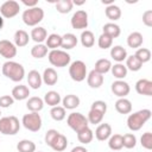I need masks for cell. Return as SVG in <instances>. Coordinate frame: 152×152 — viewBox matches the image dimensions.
Segmentation results:
<instances>
[{
	"label": "cell",
	"mask_w": 152,
	"mask_h": 152,
	"mask_svg": "<svg viewBox=\"0 0 152 152\" xmlns=\"http://www.w3.org/2000/svg\"><path fill=\"white\" fill-rule=\"evenodd\" d=\"M4 76L10 78L13 82H19L25 76V69L20 63H17L14 61H7L2 64L1 69Z\"/></svg>",
	"instance_id": "obj_1"
},
{
	"label": "cell",
	"mask_w": 152,
	"mask_h": 152,
	"mask_svg": "<svg viewBox=\"0 0 152 152\" xmlns=\"http://www.w3.org/2000/svg\"><path fill=\"white\" fill-rule=\"evenodd\" d=\"M151 118V110L150 109H141L133 114H129L127 118V126L131 131L135 132L139 131Z\"/></svg>",
	"instance_id": "obj_2"
},
{
	"label": "cell",
	"mask_w": 152,
	"mask_h": 152,
	"mask_svg": "<svg viewBox=\"0 0 152 152\" xmlns=\"http://www.w3.org/2000/svg\"><path fill=\"white\" fill-rule=\"evenodd\" d=\"M20 124L17 116H4L0 118V133L6 135H14L19 132Z\"/></svg>",
	"instance_id": "obj_3"
},
{
	"label": "cell",
	"mask_w": 152,
	"mask_h": 152,
	"mask_svg": "<svg viewBox=\"0 0 152 152\" xmlns=\"http://www.w3.org/2000/svg\"><path fill=\"white\" fill-rule=\"evenodd\" d=\"M23 21L27 25V26H36L37 24H39L43 18H44V11L36 6V7H32V8H27L23 12Z\"/></svg>",
	"instance_id": "obj_4"
},
{
	"label": "cell",
	"mask_w": 152,
	"mask_h": 152,
	"mask_svg": "<svg viewBox=\"0 0 152 152\" xmlns=\"http://www.w3.org/2000/svg\"><path fill=\"white\" fill-rule=\"evenodd\" d=\"M49 62L57 68H63L66 66L70 63V55L63 50H51L48 55Z\"/></svg>",
	"instance_id": "obj_5"
},
{
	"label": "cell",
	"mask_w": 152,
	"mask_h": 152,
	"mask_svg": "<svg viewBox=\"0 0 152 152\" xmlns=\"http://www.w3.org/2000/svg\"><path fill=\"white\" fill-rule=\"evenodd\" d=\"M21 124L26 129H28L31 132H38L42 128V118L38 113L31 112L23 116Z\"/></svg>",
	"instance_id": "obj_6"
},
{
	"label": "cell",
	"mask_w": 152,
	"mask_h": 152,
	"mask_svg": "<svg viewBox=\"0 0 152 152\" xmlns=\"http://www.w3.org/2000/svg\"><path fill=\"white\" fill-rule=\"evenodd\" d=\"M69 75L72 81L82 82L87 76V66L82 61H75L69 66Z\"/></svg>",
	"instance_id": "obj_7"
},
{
	"label": "cell",
	"mask_w": 152,
	"mask_h": 152,
	"mask_svg": "<svg viewBox=\"0 0 152 152\" xmlns=\"http://www.w3.org/2000/svg\"><path fill=\"white\" fill-rule=\"evenodd\" d=\"M66 124L76 133L80 132L81 129L88 127V125H89L88 119L82 113H71V114H69V116L66 119Z\"/></svg>",
	"instance_id": "obj_8"
},
{
	"label": "cell",
	"mask_w": 152,
	"mask_h": 152,
	"mask_svg": "<svg viewBox=\"0 0 152 152\" xmlns=\"http://www.w3.org/2000/svg\"><path fill=\"white\" fill-rule=\"evenodd\" d=\"M20 11V6L14 0H7L0 6V15L4 18H13L15 17Z\"/></svg>",
	"instance_id": "obj_9"
},
{
	"label": "cell",
	"mask_w": 152,
	"mask_h": 152,
	"mask_svg": "<svg viewBox=\"0 0 152 152\" xmlns=\"http://www.w3.org/2000/svg\"><path fill=\"white\" fill-rule=\"evenodd\" d=\"M71 26L75 30H84L88 26V14L83 10L76 11L71 17Z\"/></svg>",
	"instance_id": "obj_10"
},
{
	"label": "cell",
	"mask_w": 152,
	"mask_h": 152,
	"mask_svg": "<svg viewBox=\"0 0 152 152\" xmlns=\"http://www.w3.org/2000/svg\"><path fill=\"white\" fill-rule=\"evenodd\" d=\"M0 55L4 58L11 61L17 55V46L12 42H10L7 39H2V40H0Z\"/></svg>",
	"instance_id": "obj_11"
},
{
	"label": "cell",
	"mask_w": 152,
	"mask_h": 152,
	"mask_svg": "<svg viewBox=\"0 0 152 152\" xmlns=\"http://www.w3.org/2000/svg\"><path fill=\"white\" fill-rule=\"evenodd\" d=\"M129 84L122 80H116L112 83V91L114 95H116L118 97H125L129 94Z\"/></svg>",
	"instance_id": "obj_12"
},
{
	"label": "cell",
	"mask_w": 152,
	"mask_h": 152,
	"mask_svg": "<svg viewBox=\"0 0 152 152\" xmlns=\"http://www.w3.org/2000/svg\"><path fill=\"white\" fill-rule=\"evenodd\" d=\"M135 90L140 95L151 96L152 95V81L147 78H141L135 83Z\"/></svg>",
	"instance_id": "obj_13"
},
{
	"label": "cell",
	"mask_w": 152,
	"mask_h": 152,
	"mask_svg": "<svg viewBox=\"0 0 152 152\" xmlns=\"http://www.w3.org/2000/svg\"><path fill=\"white\" fill-rule=\"evenodd\" d=\"M87 83L90 88H94V89H97L102 86L103 83V75L96 72L94 69L88 74L87 76Z\"/></svg>",
	"instance_id": "obj_14"
},
{
	"label": "cell",
	"mask_w": 152,
	"mask_h": 152,
	"mask_svg": "<svg viewBox=\"0 0 152 152\" xmlns=\"http://www.w3.org/2000/svg\"><path fill=\"white\" fill-rule=\"evenodd\" d=\"M112 135V127L109 124H101L97 126L96 131H95V137L97 140L100 141H104L107 139H109V137Z\"/></svg>",
	"instance_id": "obj_15"
},
{
	"label": "cell",
	"mask_w": 152,
	"mask_h": 152,
	"mask_svg": "<svg viewBox=\"0 0 152 152\" xmlns=\"http://www.w3.org/2000/svg\"><path fill=\"white\" fill-rule=\"evenodd\" d=\"M30 95V89L28 87L24 86V84H19V86H15L13 89H12V97L14 100H18V101H21V100H25L27 99Z\"/></svg>",
	"instance_id": "obj_16"
},
{
	"label": "cell",
	"mask_w": 152,
	"mask_h": 152,
	"mask_svg": "<svg viewBox=\"0 0 152 152\" xmlns=\"http://www.w3.org/2000/svg\"><path fill=\"white\" fill-rule=\"evenodd\" d=\"M42 80L48 86H53L58 81V75L53 68H46L42 75Z\"/></svg>",
	"instance_id": "obj_17"
},
{
	"label": "cell",
	"mask_w": 152,
	"mask_h": 152,
	"mask_svg": "<svg viewBox=\"0 0 152 152\" xmlns=\"http://www.w3.org/2000/svg\"><path fill=\"white\" fill-rule=\"evenodd\" d=\"M27 83L32 89H39L43 83L42 75L37 70H31L27 75Z\"/></svg>",
	"instance_id": "obj_18"
},
{
	"label": "cell",
	"mask_w": 152,
	"mask_h": 152,
	"mask_svg": "<svg viewBox=\"0 0 152 152\" xmlns=\"http://www.w3.org/2000/svg\"><path fill=\"white\" fill-rule=\"evenodd\" d=\"M62 103H63L64 109H75L80 106V97L77 95L69 94V95H65L63 97Z\"/></svg>",
	"instance_id": "obj_19"
},
{
	"label": "cell",
	"mask_w": 152,
	"mask_h": 152,
	"mask_svg": "<svg viewBox=\"0 0 152 152\" xmlns=\"http://www.w3.org/2000/svg\"><path fill=\"white\" fill-rule=\"evenodd\" d=\"M115 109L120 114H129L132 112V103L126 97H121L115 102Z\"/></svg>",
	"instance_id": "obj_20"
},
{
	"label": "cell",
	"mask_w": 152,
	"mask_h": 152,
	"mask_svg": "<svg viewBox=\"0 0 152 152\" xmlns=\"http://www.w3.org/2000/svg\"><path fill=\"white\" fill-rule=\"evenodd\" d=\"M144 38L140 32H132L127 37V45L132 49H139L142 45Z\"/></svg>",
	"instance_id": "obj_21"
},
{
	"label": "cell",
	"mask_w": 152,
	"mask_h": 152,
	"mask_svg": "<svg viewBox=\"0 0 152 152\" xmlns=\"http://www.w3.org/2000/svg\"><path fill=\"white\" fill-rule=\"evenodd\" d=\"M110 56L114 61H116L118 63H121L127 58V51L121 45H115L110 50Z\"/></svg>",
	"instance_id": "obj_22"
},
{
	"label": "cell",
	"mask_w": 152,
	"mask_h": 152,
	"mask_svg": "<svg viewBox=\"0 0 152 152\" xmlns=\"http://www.w3.org/2000/svg\"><path fill=\"white\" fill-rule=\"evenodd\" d=\"M66 146H68L66 137L63 135V134H61V133L55 138V140H53V141L51 142V145H50V147H51L53 151H57V152L64 151V150L66 148Z\"/></svg>",
	"instance_id": "obj_23"
},
{
	"label": "cell",
	"mask_w": 152,
	"mask_h": 152,
	"mask_svg": "<svg viewBox=\"0 0 152 152\" xmlns=\"http://www.w3.org/2000/svg\"><path fill=\"white\" fill-rule=\"evenodd\" d=\"M77 45V37L72 33H65L64 36H62V44L61 48H63L64 50H70L74 49Z\"/></svg>",
	"instance_id": "obj_24"
},
{
	"label": "cell",
	"mask_w": 152,
	"mask_h": 152,
	"mask_svg": "<svg viewBox=\"0 0 152 152\" xmlns=\"http://www.w3.org/2000/svg\"><path fill=\"white\" fill-rule=\"evenodd\" d=\"M26 107H27L28 110L38 113L39 110L43 109V107H44V101H43L40 97H38V96H32V97H30V99L27 100Z\"/></svg>",
	"instance_id": "obj_25"
},
{
	"label": "cell",
	"mask_w": 152,
	"mask_h": 152,
	"mask_svg": "<svg viewBox=\"0 0 152 152\" xmlns=\"http://www.w3.org/2000/svg\"><path fill=\"white\" fill-rule=\"evenodd\" d=\"M31 38L38 43V44H42V42H44L46 38H48V32L44 27L42 26H37L34 28H32L31 31Z\"/></svg>",
	"instance_id": "obj_26"
},
{
	"label": "cell",
	"mask_w": 152,
	"mask_h": 152,
	"mask_svg": "<svg viewBox=\"0 0 152 152\" xmlns=\"http://www.w3.org/2000/svg\"><path fill=\"white\" fill-rule=\"evenodd\" d=\"M48 106H51V107H55V106H58L59 102L62 101L61 99V95L55 91V90H50L48 91L45 95H44V100H43Z\"/></svg>",
	"instance_id": "obj_27"
},
{
	"label": "cell",
	"mask_w": 152,
	"mask_h": 152,
	"mask_svg": "<svg viewBox=\"0 0 152 152\" xmlns=\"http://www.w3.org/2000/svg\"><path fill=\"white\" fill-rule=\"evenodd\" d=\"M102 30H103V33L108 34L112 38H118L120 36V33H121L120 26L116 25V24H114V23H107V24H104L103 27H102Z\"/></svg>",
	"instance_id": "obj_28"
},
{
	"label": "cell",
	"mask_w": 152,
	"mask_h": 152,
	"mask_svg": "<svg viewBox=\"0 0 152 152\" xmlns=\"http://www.w3.org/2000/svg\"><path fill=\"white\" fill-rule=\"evenodd\" d=\"M28 33L24 30H18L15 33H14V45L15 46H19V48H23L25 45H27L28 43Z\"/></svg>",
	"instance_id": "obj_29"
},
{
	"label": "cell",
	"mask_w": 152,
	"mask_h": 152,
	"mask_svg": "<svg viewBox=\"0 0 152 152\" xmlns=\"http://www.w3.org/2000/svg\"><path fill=\"white\" fill-rule=\"evenodd\" d=\"M110 68H112V63H110V61L107 59V58H101V59L96 61L94 70H95L96 72L103 75V74H107V72L110 70Z\"/></svg>",
	"instance_id": "obj_30"
},
{
	"label": "cell",
	"mask_w": 152,
	"mask_h": 152,
	"mask_svg": "<svg viewBox=\"0 0 152 152\" xmlns=\"http://www.w3.org/2000/svg\"><path fill=\"white\" fill-rule=\"evenodd\" d=\"M93 138H94V134H93V131L89 127H86V128L81 129L80 132H77V139L81 144L87 145V144L91 142Z\"/></svg>",
	"instance_id": "obj_31"
},
{
	"label": "cell",
	"mask_w": 152,
	"mask_h": 152,
	"mask_svg": "<svg viewBox=\"0 0 152 152\" xmlns=\"http://www.w3.org/2000/svg\"><path fill=\"white\" fill-rule=\"evenodd\" d=\"M62 44V36L57 33H51L46 38V48L51 50H57V48H61Z\"/></svg>",
	"instance_id": "obj_32"
},
{
	"label": "cell",
	"mask_w": 152,
	"mask_h": 152,
	"mask_svg": "<svg viewBox=\"0 0 152 152\" xmlns=\"http://www.w3.org/2000/svg\"><path fill=\"white\" fill-rule=\"evenodd\" d=\"M104 13H106V17H107L108 19L113 20V21L120 19V17H121V10H120V7L116 6V5H114V4L107 6Z\"/></svg>",
	"instance_id": "obj_33"
},
{
	"label": "cell",
	"mask_w": 152,
	"mask_h": 152,
	"mask_svg": "<svg viewBox=\"0 0 152 152\" xmlns=\"http://www.w3.org/2000/svg\"><path fill=\"white\" fill-rule=\"evenodd\" d=\"M110 70H112L113 76L115 78H118V80H122V78H125L127 76V68L124 64H121V63H118V64L112 65Z\"/></svg>",
	"instance_id": "obj_34"
},
{
	"label": "cell",
	"mask_w": 152,
	"mask_h": 152,
	"mask_svg": "<svg viewBox=\"0 0 152 152\" xmlns=\"http://www.w3.org/2000/svg\"><path fill=\"white\" fill-rule=\"evenodd\" d=\"M108 146L113 151H120L124 147L122 146V135L121 134L110 135L109 137V140H108Z\"/></svg>",
	"instance_id": "obj_35"
},
{
	"label": "cell",
	"mask_w": 152,
	"mask_h": 152,
	"mask_svg": "<svg viewBox=\"0 0 152 152\" xmlns=\"http://www.w3.org/2000/svg\"><path fill=\"white\" fill-rule=\"evenodd\" d=\"M125 66L127 68V70L129 69L131 71H138V70L141 69L142 63H141L134 55H132V56H128V57L126 58V65H125Z\"/></svg>",
	"instance_id": "obj_36"
},
{
	"label": "cell",
	"mask_w": 152,
	"mask_h": 152,
	"mask_svg": "<svg viewBox=\"0 0 152 152\" xmlns=\"http://www.w3.org/2000/svg\"><path fill=\"white\" fill-rule=\"evenodd\" d=\"M17 150L19 152H36V144L31 140L24 139V140H20L18 142Z\"/></svg>",
	"instance_id": "obj_37"
},
{
	"label": "cell",
	"mask_w": 152,
	"mask_h": 152,
	"mask_svg": "<svg viewBox=\"0 0 152 152\" xmlns=\"http://www.w3.org/2000/svg\"><path fill=\"white\" fill-rule=\"evenodd\" d=\"M81 43L84 48H91L95 43V37H94V33L91 31H83L81 33Z\"/></svg>",
	"instance_id": "obj_38"
},
{
	"label": "cell",
	"mask_w": 152,
	"mask_h": 152,
	"mask_svg": "<svg viewBox=\"0 0 152 152\" xmlns=\"http://www.w3.org/2000/svg\"><path fill=\"white\" fill-rule=\"evenodd\" d=\"M72 6H74V4L71 0H58L56 2V10H57V12H59L62 14L69 13L72 10Z\"/></svg>",
	"instance_id": "obj_39"
},
{
	"label": "cell",
	"mask_w": 152,
	"mask_h": 152,
	"mask_svg": "<svg viewBox=\"0 0 152 152\" xmlns=\"http://www.w3.org/2000/svg\"><path fill=\"white\" fill-rule=\"evenodd\" d=\"M31 55L34 58H43L48 55V48L44 44H37L31 49Z\"/></svg>",
	"instance_id": "obj_40"
},
{
	"label": "cell",
	"mask_w": 152,
	"mask_h": 152,
	"mask_svg": "<svg viewBox=\"0 0 152 152\" xmlns=\"http://www.w3.org/2000/svg\"><path fill=\"white\" fill-rule=\"evenodd\" d=\"M103 115H104V114H103V113H101V112H99V110L90 109V110H89V113H88L87 119H88V122H89V124L97 125V124H100V122L102 121Z\"/></svg>",
	"instance_id": "obj_41"
},
{
	"label": "cell",
	"mask_w": 152,
	"mask_h": 152,
	"mask_svg": "<svg viewBox=\"0 0 152 152\" xmlns=\"http://www.w3.org/2000/svg\"><path fill=\"white\" fill-rule=\"evenodd\" d=\"M65 109L63 108V107H61V106H55V107H52L51 108V110H50V115H51V118L53 119V120H56V121H62L64 118H65Z\"/></svg>",
	"instance_id": "obj_42"
},
{
	"label": "cell",
	"mask_w": 152,
	"mask_h": 152,
	"mask_svg": "<svg viewBox=\"0 0 152 152\" xmlns=\"http://www.w3.org/2000/svg\"><path fill=\"white\" fill-rule=\"evenodd\" d=\"M134 56L141 62V63H146L151 59V51L146 48H139L137 50V52L134 53Z\"/></svg>",
	"instance_id": "obj_43"
},
{
	"label": "cell",
	"mask_w": 152,
	"mask_h": 152,
	"mask_svg": "<svg viewBox=\"0 0 152 152\" xmlns=\"http://www.w3.org/2000/svg\"><path fill=\"white\" fill-rule=\"evenodd\" d=\"M137 145V138L133 133H127L122 135V146L126 148H133Z\"/></svg>",
	"instance_id": "obj_44"
},
{
	"label": "cell",
	"mask_w": 152,
	"mask_h": 152,
	"mask_svg": "<svg viewBox=\"0 0 152 152\" xmlns=\"http://www.w3.org/2000/svg\"><path fill=\"white\" fill-rule=\"evenodd\" d=\"M97 44H99V46H100L101 49L106 50V49H108V48L112 46V44H113V38L109 37V36L106 34V33H102V34L99 37Z\"/></svg>",
	"instance_id": "obj_45"
},
{
	"label": "cell",
	"mask_w": 152,
	"mask_h": 152,
	"mask_svg": "<svg viewBox=\"0 0 152 152\" xmlns=\"http://www.w3.org/2000/svg\"><path fill=\"white\" fill-rule=\"evenodd\" d=\"M140 144L146 150H152V133L151 132H146L141 135L140 138Z\"/></svg>",
	"instance_id": "obj_46"
},
{
	"label": "cell",
	"mask_w": 152,
	"mask_h": 152,
	"mask_svg": "<svg viewBox=\"0 0 152 152\" xmlns=\"http://www.w3.org/2000/svg\"><path fill=\"white\" fill-rule=\"evenodd\" d=\"M90 109H95V110H99V112L106 114V112H107V103H106L104 101H101V100L94 101V102L91 103Z\"/></svg>",
	"instance_id": "obj_47"
},
{
	"label": "cell",
	"mask_w": 152,
	"mask_h": 152,
	"mask_svg": "<svg viewBox=\"0 0 152 152\" xmlns=\"http://www.w3.org/2000/svg\"><path fill=\"white\" fill-rule=\"evenodd\" d=\"M14 103V99L11 95H2L0 97V107L1 108H8Z\"/></svg>",
	"instance_id": "obj_48"
},
{
	"label": "cell",
	"mask_w": 152,
	"mask_h": 152,
	"mask_svg": "<svg viewBox=\"0 0 152 152\" xmlns=\"http://www.w3.org/2000/svg\"><path fill=\"white\" fill-rule=\"evenodd\" d=\"M58 134H59L58 131H56V129H49V131L46 132V134H45V144L50 146L51 142L55 140V138H56Z\"/></svg>",
	"instance_id": "obj_49"
},
{
	"label": "cell",
	"mask_w": 152,
	"mask_h": 152,
	"mask_svg": "<svg viewBox=\"0 0 152 152\" xmlns=\"http://www.w3.org/2000/svg\"><path fill=\"white\" fill-rule=\"evenodd\" d=\"M142 23L146 26H148V27L152 26V11L151 10H147L146 12H144V14H142Z\"/></svg>",
	"instance_id": "obj_50"
},
{
	"label": "cell",
	"mask_w": 152,
	"mask_h": 152,
	"mask_svg": "<svg viewBox=\"0 0 152 152\" xmlns=\"http://www.w3.org/2000/svg\"><path fill=\"white\" fill-rule=\"evenodd\" d=\"M25 6H27L28 8H32V7H36L37 6V4H38V1L37 0H33V1H27V0H23L21 1Z\"/></svg>",
	"instance_id": "obj_51"
},
{
	"label": "cell",
	"mask_w": 152,
	"mask_h": 152,
	"mask_svg": "<svg viewBox=\"0 0 152 152\" xmlns=\"http://www.w3.org/2000/svg\"><path fill=\"white\" fill-rule=\"evenodd\" d=\"M71 152H88V150L86 147H83V146H76V147H74L71 150Z\"/></svg>",
	"instance_id": "obj_52"
},
{
	"label": "cell",
	"mask_w": 152,
	"mask_h": 152,
	"mask_svg": "<svg viewBox=\"0 0 152 152\" xmlns=\"http://www.w3.org/2000/svg\"><path fill=\"white\" fill-rule=\"evenodd\" d=\"M102 4H108L109 5H113V0H102Z\"/></svg>",
	"instance_id": "obj_53"
},
{
	"label": "cell",
	"mask_w": 152,
	"mask_h": 152,
	"mask_svg": "<svg viewBox=\"0 0 152 152\" xmlns=\"http://www.w3.org/2000/svg\"><path fill=\"white\" fill-rule=\"evenodd\" d=\"M2 26H4V19H2V17L0 15V30L2 28Z\"/></svg>",
	"instance_id": "obj_54"
},
{
	"label": "cell",
	"mask_w": 152,
	"mask_h": 152,
	"mask_svg": "<svg viewBox=\"0 0 152 152\" xmlns=\"http://www.w3.org/2000/svg\"><path fill=\"white\" fill-rule=\"evenodd\" d=\"M0 115H1V110H0Z\"/></svg>",
	"instance_id": "obj_55"
},
{
	"label": "cell",
	"mask_w": 152,
	"mask_h": 152,
	"mask_svg": "<svg viewBox=\"0 0 152 152\" xmlns=\"http://www.w3.org/2000/svg\"><path fill=\"white\" fill-rule=\"evenodd\" d=\"M38 152H42V151H38Z\"/></svg>",
	"instance_id": "obj_56"
}]
</instances>
